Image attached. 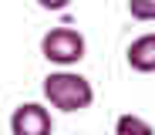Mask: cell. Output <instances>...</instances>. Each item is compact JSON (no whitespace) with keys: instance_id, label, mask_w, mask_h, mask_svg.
<instances>
[{"instance_id":"cell-7","label":"cell","mask_w":155,"mask_h":135,"mask_svg":"<svg viewBox=\"0 0 155 135\" xmlns=\"http://www.w3.org/2000/svg\"><path fill=\"white\" fill-rule=\"evenodd\" d=\"M37 4L44 7V10H51V14H58V10H64L71 0H37Z\"/></svg>"},{"instance_id":"cell-6","label":"cell","mask_w":155,"mask_h":135,"mask_svg":"<svg viewBox=\"0 0 155 135\" xmlns=\"http://www.w3.org/2000/svg\"><path fill=\"white\" fill-rule=\"evenodd\" d=\"M128 14H132L135 20L155 24V0H128Z\"/></svg>"},{"instance_id":"cell-1","label":"cell","mask_w":155,"mask_h":135,"mask_svg":"<svg viewBox=\"0 0 155 135\" xmlns=\"http://www.w3.org/2000/svg\"><path fill=\"white\" fill-rule=\"evenodd\" d=\"M44 98L58 112H84L94 105V85L71 68H58L44 78Z\"/></svg>"},{"instance_id":"cell-2","label":"cell","mask_w":155,"mask_h":135,"mask_svg":"<svg viewBox=\"0 0 155 135\" xmlns=\"http://www.w3.org/2000/svg\"><path fill=\"white\" fill-rule=\"evenodd\" d=\"M88 51V41L78 27H51V31L41 37V54L47 64H58V68H74L81 64Z\"/></svg>"},{"instance_id":"cell-5","label":"cell","mask_w":155,"mask_h":135,"mask_svg":"<svg viewBox=\"0 0 155 135\" xmlns=\"http://www.w3.org/2000/svg\"><path fill=\"white\" fill-rule=\"evenodd\" d=\"M115 135H155V128H152L148 118H142L135 112H125V115L115 118Z\"/></svg>"},{"instance_id":"cell-4","label":"cell","mask_w":155,"mask_h":135,"mask_svg":"<svg viewBox=\"0 0 155 135\" xmlns=\"http://www.w3.org/2000/svg\"><path fill=\"white\" fill-rule=\"evenodd\" d=\"M125 61L138 74H155V31H148V34H142V37H135L128 44Z\"/></svg>"},{"instance_id":"cell-3","label":"cell","mask_w":155,"mask_h":135,"mask_svg":"<svg viewBox=\"0 0 155 135\" xmlns=\"http://www.w3.org/2000/svg\"><path fill=\"white\" fill-rule=\"evenodd\" d=\"M54 132V118L51 108L41 101H24L10 115V135H51Z\"/></svg>"}]
</instances>
